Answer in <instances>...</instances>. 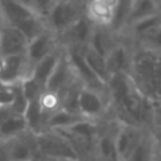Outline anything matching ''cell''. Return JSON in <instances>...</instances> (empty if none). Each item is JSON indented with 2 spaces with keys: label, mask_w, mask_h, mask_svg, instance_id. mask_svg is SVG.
<instances>
[{
  "label": "cell",
  "mask_w": 161,
  "mask_h": 161,
  "mask_svg": "<svg viewBox=\"0 0 161 161\" xmlns=\"http://www.w3.org/2000/svg\"><path fill=\"white\" fill-rule=\"evenodd\" d=\"M108 89L125 125L139 127L153 119V102L139 91L129 74L112 75Z\"/></svg>",
  "instance_id": "obj_1"
},
{
  "label": "cell",
  "mask_w": 161,
  "mask_h": 161,
  "mask_svg": "<svg viewBox=\"0 0 161 161\" xmlns=\"http://www.w3.org/2000/svg\"><path fill=\"white\" fill-rule=\"evenodd\" d=\"M129 75L139 91L151 102L161 100V54L142 50L131 58Z\"/></svg>",
  "instance_id": "obj_2"
},
{
  "label": "cell",
  "mask_w": 161,
  "mask_h": 161,
  "mask_svg": "<svg viewBox=\"0 0 161 161\" xmlns=\"http://www.w3.org/2000/svg\"><path fill=\"white\" fill-rule=\"evenodd\" d=\"M37 147L44 156L62 161H78L75 146L65 134L58 130H47L37 136Z\"/></svg>",
  "instance_id": "obj_3"
},
{
  "label": "cell",
  "mask_w": 161,
  "mask_h": 161,
  "mask_svg": "<svg viewBox=\"0 0 161 161\" xmlns=\"http://www.w3.org/2000/svg\"><path fill=\"white\" fill-rule=\"evenodd\" d=\"M65 53H67V58L68 62L71 65V69H72L75 78L78 79V82L85 88L93 89L97 91L100 93H103L108 85L103 83L102 80L95 75V72L89 68L88 62H86L85 57H83V48L85 47H64Z\"/></svg>",
  "instance_id": "obj_4"
},
{
  "label": "cell",
  "mask_w": 161,
  "mask_h": 161,
  "mask_svg": "<svg viewBox=\"0 0 161 161\" xmlns=\"http://www.w3.org/2000/svg\"><path fill=\"white\" fill-rule=\"evenodd\" d=\"M85 14V8H82L80 2H65L59 0V3L54 7L48 19L45 20L47 28L58 36V38L79 19Z\"/></svg>",
  "instance_id": "obj_5"
},
{
  "label": "cell",
  "mask_w": 161,
  "mask_h": 161,
  "mask_svg": "<svg viewBox=\"0 0 161 161\" xmlns=\"http://www.w3.org/2000/svg\"><path fill=\"white\" fill-rule=\"evenodd\" d=\"M30 75L31 65L25 54L0 57V82L4 86L19 85Z\"/></svg>",
  "instance_id": "obj_6"
},
{
  "label": "cell",
  "mask_w": 161,
  "mask_h": 161,
  "mask_svg": "<svg viewBox=\"0 0 161 161\" xmlns=\"http://www.w3.org/2000/svg\"><path fill=\"white\" fill-rule=\"evenodd\" d=\"M61 47L62 45L59 42L58 36L53 33L50 28H45L42 33H40L33 40H30L25 55H27V59L31 65V69L38 61H41L42 58L53 54L54 51H57Z\"/></svg>",
  "instance_id": "obj_7"
},
{
  "label": "cell",
  "mask_w": 161,
  "mask_h": 161,
  "mask_svg": "<svg viewBox=\"0 0 161 161\" xmlns=\"http://www.w3.org/2000/svg\"><path fill=\"white\" fill-rule=\"evenodd\" d=\"M28 38L11 24H7L0 31V57L24 55L27 54Z\"/></svg>",
  "instance_id": "obj_8"
},
{
  "label": "cell",
  "mask_w": 161,
  "mask_h": 161,
  "mask_svg": "<svg viewBox=\"0 0 161 161\" xmlns=\"http://www.w3.org/2000/svg\"><path fill=\"white\" fill-rule=\"evenodd\" d=\"M95 24L88 19L86 14L80 16L61 37L59 42L62 47H86L91 41L92 33H93Z\"/></svg>",
  "instance_id": "obj_9"
},
{
  "label": "cell",
  "mask_w": 161,
  "mask_h": 161,
  "mask_svg": "<svg viewBox=\"0 0 161 161\" xmlns=\"http://www.w3.org/2000/svg\"><path fill=\"white\" fill-rule=\"evenodd\" d=\"M76 80L78 79L75 78L72 69H71V65H69V62H68L67 53H65V48H64L61 58H59V61H58V64H57L51 78L48 79V82H47L45 91L61 95L65 89H68L72 83H75Z\"/></svg>",
  "instance_id": "obj_10"
},
{
  "label": "cell",
  "mask_w": 161,
  "mask_h": 161,
  "mask_svg": "<svg viewBox=\"0 0 161 161\" xmlns=\"http://www.w3.org/2000/svg\"><path fill=\"white\" fill-rule=\"evenodd\" d=\"M78 112L89 120L99 117L105 112V100L102 93L82 86L78 93Z\"/></svg>",
  "instance_id": "obj_11"
},
{
  "label": "cell",
  "mask_w": 161,
  "mask_h": 161,
  "mask_svg": "<svg viewBox=\"0 0 161 161\" xmlns=\"http://www.w3.org/2000/svg\"><path fill=\"white\" fill-rule=\"evenodd\" d=\"M142 133H140L139 127L130 125H125L123 123L117 133L114 134V142H116V150L119 154L120 161H125L130 156V153L137 147L140 142H142Z\"/></svg>",
  "instance_id": "obj_12"
},
{
  "label": "cell",
  "mask_w": 161,
  "mask_h": 161,
  "mask_svg": "<svg viewBox=\"0 0 161 161\" xmlns=\"http://www.w3.org/2000/svg\"><path fill=\"white\" fill-rule=\"evenodd\" d=\"M0 8L3 11L6 23L14 27H20L23 23L37 16L31 7L16 0H0Z\"/></svg>",
  "instance_id": "obj_13"
},
{
  "label": "cell",
  "mask_w": 161,
  "mask_h": 161,
  "mask_svg": "<svg viewBox=\"0 0 161 161\" xmlns=\"http://www.w3.org/2000/svg\"><path fill=\"white\" fill-rule=\"evenodd\" d=\"M62 50H64V47L58 48V50L54 51L53 54H50V55H47L45 58H42L41 61H38L33 67V69H31L30 76L36 80L38 85H41L44 89H45V86H47L48 79H50L51 75H53V72H54V69H55L57 64H58L59 58H61Z\"/></svg>",
  "instance_id": "obj_14"
},
{
  "label": "cell",
  "mask_w": 161,
  "mask_h": 161,
  "mask_svg": "<svg viewBox=\"0 0 161 161\" xmlns=\"http://www.w3.org/2000/svg\"><path fill=\"white\" fill-rule=\"evenodd\" d=\"M106 64L110 76L116 74H129L131 67V58L123 45L116 44V47L106 57Z\"/></svg>",
  "instance_id": "obj_15"
},
{
  "label": "cell",
  "mask_w": 161,
  "mask_h": 161,
  "mask_svg": "<svg viewBox=\"0 0 161 161\" xmlns=\"http://www.w3.org/2000/svg\"><path fill=\"white\" fill-rule=\"evenodd\" d=\"M80 120H85L82 114L76 112L67 110L64 108H59L50 116L47 122V130H67L71 126L76 125ZM89 120V119H88Z\"/></svg>",
  "instance_id": "obj_16"
},
{
  "label": "cell",
  "mask_w": 161,
  "mask_h": 161,
  "mask_svg": "<svg viewBox=\"0 0 161 161\" xmlns=\"http://www.w3.org/2000/svg\"><path fill=\"white\" fill-rule=\"evenodd\" d=\"M110 27H103V25H95L93 33H92L91 41H89V47L92 50H95L96 53H99L100 55H103L106 58L108 54L116 47V44L113 42L112 34L109 31Z\"/></svg>",
  "instance_id": "obj_17"
},
{
  "label": "cell",
  "mask_w": 161,
  "mask_h": 161,
  "mask_svg": "<svg viewBox=\"0 0 161 161\" xmlns=\"http://www.w3.org/2000/svg\"><path fill=\"white\" fill-rule=\"evenodd\" d=\"M157 13H160V11L157 8L156 0H131L126 25H131L134 23L140 21V20L146 19V17H150Z\"/></svg>",
  "instance_id": "obj_18"
},
{
  "label": "cell",
  "mask_w": 161,
  "mask_h": 161,
  "mask_svg": "<svg viewBox=\"0 0 161 161\" xmlns=\"http://www.w3.org/2000/svg\"><path fill=\"white\" fill-rule=\"evenodd\" d=\"M83 57H85L89 68L95 72V75L102 80L103 83L108 85L109 79H110V74H109L108 64H106L105 57L100 55V54L96 53L95 50H92L89 45H86V47L83 48Z\"/></svg>",
  "instance_id": "obj_19"
},
{
  "label": "cell",
  "mask_w": 161,
  "mask_h": 161,
  "mask_svg": "<svg viewBox=\"0 0 161 161\" xmlns=\"http://www.w3.org/2000/svg\"><path fill=\"white\" fill-rule=\"evenodd\" d=\"M27 130V122L24 116L13 113L4 123L0 125V140H13L20 137Z\"/></svg>",
  "instance_id": "obj_20"
},
{
  "label": "cell",
  "mask_w": 161,
  "mask_h": 161,
  "mask_svg": "<svg viewBox=\"0 0 161 161\" xmlns=\"http://www.w3.org/2000/svg\"><path fill=\"white\" fill-rule=\"evenodd\" d=\"M160 24H161V13H157V14L146 17V19L131 24V28H133L134 34H136L137 37L150 41V40L153 38V36L156 34V31L158 30Z\"/></svg>",
  "instance_id": "obj_21"
},
{
  "label": "cell",
  "mask_w": 161,
  "mask_h": 161,
  "mask_svg": "<svg viewBox=\"0 0 161 161\" xmlns=\"http://www.w3.org/2000/svg\"><path fill=\"white\" fill-rule=\"evenodd\" d=\"M96 148L102 161H120L119 154H117L116 150L114 136H110V134L100 136L96 142Z\"/></svg>",
  "instance_id": "obj_22"
},
{
  "label": "cell",
  "mask_w": 161,
  "mask_h": 161,
  "mask_svg": "<svg viewBox=\"0 0 161 161\" xmlns=\"http://www.w3.org/2000/svg\"><path fill=\"white\" fill-rule=\"evenodd\" d=\"M8 158L10 161H33V150L25 142L19 137L13 139V142L7 144Z\"/></svg>",
  "instance_id": "obj_23"
},
{
  "label": "cell",
  "mask_w": 161,
  "mask_h": 161,
  "mask_svg": "<svg viewBox=\"0 0 161 161\" xmlns=\"http://www.w3.org/2000/svg\"><path fill=\"white\" fill-rule=\"evenodd\" d=\"M125 161H154L153 144L150 143V140L143 137L142 142L137 144V147Z\"/></svg>",
  "instance_id": "obj_24"
},
{
  "label": "cell",
  "mask_w": 161,
  "mask_h": 161,
  "mask_svg": "<svg viewBox=\"0 0 161 161\" xmlns=\"http://www.w3.org/2000/svg\"><path fill=\"white\" fill-rule=\"evenodd\" d=\"M58 3L59 0H31V8L38 17H41L42 20H47Z\"/></svg>",
  "instance_id": "obj_25"
},
{
  "label": "cell",
  "mask_w": 161,
  "mask_h": 161,
  "mask_svg": "<svg viewBox=\"0 0 161 161\" xmlns=\"http://www.w3.org/2000/svg\"><path fill=\"white\" fill-rule=\"evenodd\" d=\"M151 122L154 123L156 127H161V100L153 102V119Z\"/></svg>",
  "instance_id": "obj_26"
},
{
  "label": "cell",
  "mask_w": 161,
  "mask_h": 161,
  "mask_svg": "<svg viewBox=\"0 0 161 161\" xmlns=\"http://www.w3.org/2000/svg\"><path fill=\"white\" fill-rule=\"evenodd\" d=\"M153 139L154 143H156V147L158 154H161V127H156L153 131Z\"/></svg>",
  "instance_id": "obj_27"
},
{
  "label": "cell",
  "mask_w": 161,
  "mask_h": 161,
  "mask_svg": "<svg viewBox=\"0 0 161 161\" xmlns=\"http://www.w3.org/2000/svg\"><path fill=\"white\" fill-rule=\"evenodd\" d=\"M150 41L153 42V44L156 45L157 48H160V50H161V24H160L158 30L156 31V34H154V36H153V38H151Z\"/></svg>",
  "instance_id": "obj_28"
},
{
  "label": "cell",
  "mask_w": 161,
  "mask_h": 161,
  "mask_svg": "<svg viewBox=\"0 0 161 161\" xmlns=\"http://www.w3.org/2000/svg\"><path fill=\"white\" fill-rule=\"evenodd\" d=\"M0 161H10V158H8L7 146L0 144Z\"/></svg>",
  "instance_id": "obj_29"
},
{
  "label": "cell",
  "mask_w": 161,
  "mask_h": 161,
  "mask_svg": "<svg viewBox=\"0 0 161 161\" xmlns=\"http://www.w3.org/2000/svg\"><path fill=\"white\" fill-rule=\"evenodd\" d=\"M6 25V20H4V16H3V11L0 8V31L3 30V27Z\"/></svg>",
  "instance_id": "obj_30"
},
{
  "label": "cell",
  "mask_w": 161,
  "mask_h": 161,
  "mask_svg": "<svg viewBox=\"0 0 161 161\" xmlns=\"http://www.w3.org/2000/svg\"><path fill=\"white\" fill-rule=\"evenodd\" d=\"M16 2L23 3V4H25V6H28V7H31V0H16Z\"/></svg>",
  "instance_id": "obj_31"
},
{
  "label": "cell",
  "mask_w": 161,
  "mask_h": 161,
  "mask_svg": "<svg viewBox=\"0 0 161 161\" xmlns=\"http://www.w3.org/2000/svg\"><path fill=\"white\" fill-rule=\"evenodd\" d=\"M154 161H161V154H154Z\"/></svg>",
  "instance_id": "obj_32"
},
{
  "label": "cell",
  "mask_w": 161,
  "mask_h": 161,
  "mask_svg": "<svg viewBox=\"0 0 161 161\" xmlns=\"http://www.w3.org/2000/svg\"><path fill=\"white\" fill-rule=\"evenodd\" d=\"M156 3H157V8H158V11L161 13V0H156Z\"/></svg>",
  "instance_id": "obj_33"
},
{
  "label": "cell",
  "mask_w": 161,
  "mask_h": 161,
  "mask_svg": "<svg viewBox=\"0 0 161 161\" xmlns=\"http://www.w3.org/2000/svg\"><path fill=\"white\" fill-rule=\"evenodd\" d=\"M65 2H82V0H65Z\"/></svg>",
  "instance_id": "obj_34"
},
{
  "label": "cell",
  "mask_w": 161,
  "mask_h": 161,
  "mask_svg": "<svg viewBox=\"0 0 161 161\" xmlns=\"http://www.w3.org/2000/svg\"><path fill=\"white\" fill-rule=\"evenodd\" d=\"M3 88H6V86H4V85H3V83H2V82H0V89H3Z\"/></svg>",
  "instance_id": "obj_35"
},
{
  "label": "cell",
  "mask_w": 161,
  "mask_h": 161,
  "mask_svg": "<svg viewBox=\"0 0 161 161\" xmlns=\"http://www.w3.org/2000/svg\"><path fill=\"white\" fill-rule=\"evenodd\" d=\"M0 108H2V106H0Z\"/></svg>",
  "instance_id": "obj_36"
}]
</instances>
